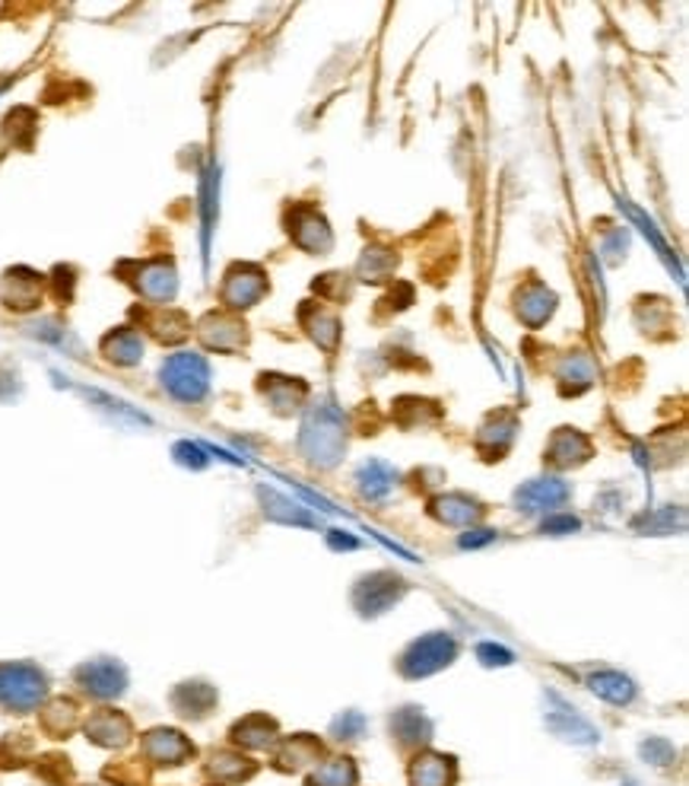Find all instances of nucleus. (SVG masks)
<instances>
[{"label": "nucleus", "instance_id": "obj_26", "mask_svg": "<svg viewBox=\"0 0 689 786\" xmlns=\"http://www.w3.org/2000/svg\"><path fill=\"white\" fill-rule=\"evenodd\" d=\"M588 684H591V691H594L597 698H604V701H611V704H629V701L636 698V688H632V681L619 672L591 675V681H588Z\"/></svg>", "mask_w": 689, "mask_h": 786}, {"label": "nucleus", "instance_id": "obj_35", "mask_svg": "<svg viewBox=\"0 0 689 786\" xmlns=\"http://www.w3.org/2000/svg\"><path fill=\"white\" fill-rule=\"evenodd\" d=\"M576 528H579L576 516H553L544 523V532H549V535H566V532H576Z\"/></svg>", "mask_w": 689, "mask_h": 786}, {"label": "nucleus", "instance_id": "obj_13", "mask_svg": "<svg viewBox=\"0 0 689 786\" xmlns=\"http://www.w3.org/2000/svg\"><path fill=\"white\" fill-rule=\"evenodd\" d=\"M566 497H569V487L563 485V481H556V478L531 481V485H524L515 493V500H518V507L524 513H544V510L549 513V510L563 507Z\"/></svg>", "mask_w": 689, "mask_h": 786}, {"label": "nucleus", "instance_id": "obj_7", "mask_svg": "<svg viewBox=\"0 0 689 786\" xmlns=\"http://www.w3.org/2000/svg\"><path fill=\"white\" fill-rule=\"evenodd\" d=\"M144 754L159 767H179L194 758V742L179 729H149L144 736Z\"/></svg>", "mask_w": 689, "mask_h": 786}, {"label": "nucleus", "instance_id": "obj_5", "mask_svg": "<svg viewBox=\"0 0 689 786\" xmlns=\"http://www.w3.org/2000/svg\"><path fill=\"white\" fill-rule=\"evenodd\" d=\"M76 684H80L86 694H93V698H99V701H109V698H118V694L124 691L128 672H124V666L114 663V659H93V663H83V666L76 669Z\"/></svg>", "mask_w": 689, "mask_h": 786}, {"label": "nucleus", "instance_id": "obj_12", "mask_svg": "<svg viewBox=\"0 0 689 786\" xmlns=\"http://www.w3.org/2000/svg\"><path fill=\"white\" fill-rule=\"evenodd\" d=\"M549 701L556 704V711L546 713V726H549L556 736H563V739H569V742H581V746L597 742V729H594L584 716H579L572 707H566L556 694H549Z\"/></svg>", "mask_w": 689, "mask_h": 786}, {"label": "nucleus", "instance_id": "obj_33", "mask_svg": "<svg viewBox=\"0 0 689 786\" xmlns=\"http://www.w3.org/2000/svg\"><path fill=\"white\" fill-rule=\"evenodd\" d=\"M476 656H480L486 666H508V663H511V653H508L506 646H496V643H483V646L476 650Z\"/></svg>", "mask_w": 689, "mask_h": 786}, {"label": "nucleus", "instance_id": "obj_21", "mask_svg": "<svg viewBox=\"0 0 689 786\" xmlns=\"http://www.w3.org/2000/svg\"><path fill=\"white\" fill-rule=\"evenodd\" d=\"M433 516L448 525H473L480 523L483 507L464 493H445V497L433 500Z\"/></svg>", "mask_w": 689, "mask_h": 786}, {"label": "nucleus", "instance_id": "obj_24", "mask_svg": "<svg viewBox=\"0 0 689 786\" xmlns=\"http://www.w3.org/2000/svg\"><path fill=\"white\" fill-rule=\"evenodd\" d=\"M102 354L114 360V364H121V367H131V364H137L141 360V354H144V341L137 332H131V329H118V332H111L106 341H102Z\"/></svg>", "mask_w": 689, "mask_h": 786}, {"label": "nucleus", "instance_id": "obj_10", "mask_svg": "<svg viewBox=\"0 0 689 786\" xmlns=\"http://www.w3.org/2000/svg\"><path fill=\"white\" fill-rule=\"evenodd\" d=\"M458 764L448 754L423 751L410 761V786H455Z\"/></svg>", "mask_w": 689, "mask_h": 786}, {"label": "nucleus", "instance_id": "obj_22", "mask_svg": "<svg viewBox=\"0 0 689 786\" xmlns=\"http://www.w3.org/2000/svg\"><path fill=\"white\" fill-rule=\"evenodd\" d=\"M80 723V711L71 698H58L55 704H48L41 713V729L51 736V739H68Z\"/></svg>", "mask_w": 689, "mask_h": 786}, {"label": "nucleus", "instance_id": "obj_1", "mask_svg": "<svg viewBox=\"0 0 689 786\" xmlns=\"http://www.w3.org/2000/svg\"><path fill=\"white\" fill-rule=\"evenodd\" d=\"M48 681L29 663H7L0 666V707L10 713L36 711L45 701Z\"/></svg>", "mask_w": 689, "mask_h": 786}, {"label": "nucleus", "instance_id": "obj_25", "mask_svg": "<svg viewBox=\"0 0 689 786\" xmlns=\"http://www.w3.org/2000/svg\"><path fill=\"white\" fill-rule=\"evenodd\" d=\"M360 771L353 764V758H330L325 764H318V771L305 781V786H356Z\"/></svg>", "mask_w": 689, "mask_h": 786}, {"label": "nucleus", "instance_id": "obj_2", "mask_svg": "<svg viewBox=\"0 0 689 786\" xmlns=\"http://www.w3.org/2000/svg\"><path fill=\"white\" fill-rule=\"evenodd\" d=\"M299 446L305 452L309 462L330 468L340 455H343V424L334 412H315L305 427H302V440Z\"/></svg>", "mask_w": 689, "mask_h": 786}, {"label": "nucleus", "instance_id": "obj_34", "mask_svg": "<svg viewBox=\"0 0 689 786\" xmlns=\"http://www.w3.org/2000/svg\"><path fill=\"white\" fill-rule=\"evenodd\" d=\"M176 455H179V462L191 465V468H201V465H207V455L197 450V446H191V443H179V446H176Z\"/></svg>", "mask_w": 689, "mask_h": 786}, {"label": "nucleus", "instance_id": "obj_15", "mask_svg": "<svg viewBox=\"0 0 689 786\" xmlns=\"http://www.w3.org/2000/svg\"><path fill=\"white\" fill-rule=\"evenodd\" d=\"M322 751L325 749L315 736H292L274 754V767L277 771H302V767L315 764L322 758Z\"/></svg>", "mask_w": 689, "mask_h": 786}, {"label": "nucleus", "instance_id": "obj_31", "mask_svg": "<svg viewBox=\"0 0 689 786\" xmlns=\"http://www.w3.org/2000/svg\"><path fill=\"white\" fill-rule=\"evenodd\" d=\"M38 774H41V777H45L48 784H55V786H64L73 777V771H71V764H68V758H61V754L41 758V764H38Z\"/></svg>", "mask_w": 689, "mask_h": 786}, {"label": "nucleus", "instance_id": "obj_4", "mask_svg": "<svg viewBox=\"0 0 689 786\" xmlns=\"http://www.w3.org/2000/svg\"><path fill=\"white\" fill-rule=\"evenodd\" d=\"M458 656V643L448 634H430L416 640L403 656H400V672L407 678H423L438 669H445Z\"/></svg>", "mask_w": 689, "mask_h": 786}, {"label": "nucleus", "instance_id": "obj_19", "mask_svg": "<svg viewBox=\"0 0 689 786\" xmlns=\"http://www.w3.org/2000/svg\"><path fill=\"white\" fill-rule=\"evenodd\" d=\"M254 771H257V764L249 761L245 754H235V751H214L210 761H207V774H210L219 786L242 784V781L254 777Z\"/></svg>", "mask_w": 689, "mask_h": 786}, {"label": "nucleus", "instance_id": "obj_3", "mask_svg": "<svg viewBox=\"0 0 689 786\" xmlns=\"http://www.w3.org/2000/svg\"><path fill=\"white\" fill-rule=\"evenodd\" d=\"M162 385L179 402H201L210 385V370L201 354H176L162 367Z\"/></svg>", "mask_w": 689, "mask_h": 786}, {"label": "nucleus", "instance_id": "obj_9", "mask_svg": "<svg viewBox=\"0 0 689 786\" xmlns=\"http://www.w3.org/2000/svg\"><path fill=\"white\" fill-rule=\"evenodd\" d=\"M86 736L102 749H124L134 736V726L121 711L102 707L86 719Z\"/></svg>", "mask_w": 689, "mask_h": 786}, {"label": "nucleus", "instance_id": "obj_30", "mask_svg": "<svg viewBox=\"0 0 689 786\" xmlns=\"http://www.w3.org/2000/svg\"><path fill=\"white\" fill-rule=\"evenodd\" d=\"M511 437H515V420H508L506 427H483L480 443L493 440V446L486 450V458H503V452L511 446Z\"/></svg>", "mask_w": 689, "mask_h": 786}, {"label": "nucleus", "instance_id": "obj_29", "mask_svg": "<svg viewBox=\"0 0 689 786\" xmlns=\"http://www.w3.org/2000/svg\"><path fill=\"white\" fill-rule=\"evenodd\" d=\"M363 729H365V716L356 711H347L343 716H337V719L330 723V736L340 739V742H353V739H360Z\"/></svg>", "mask_w": 689, "mask_h": 786}, {"label": "nucleus", "instance_id": "obj_36", "mask_svg": "<svg viewBox=\"0 0 689 786\" xmlns=\"http://www.w3.org/2000/svg\"><path fill=\"white\" fill-rule=\"evenodd\" d=\"M302 226H305V233H315V226H325V221H322V217H312L309 224H302ZM295 239H299V246H302V239H305V236H302V233H295ZM327 246H330L327 239H322V242H309V239H305V249H327Z\"/></svg>", "mask_w": 689, "mask_h": 786}, {"label": "nucleus", "instance_id": "obj_38", "mask_svg": "<svg viewBox=\"0 0 689 786\" xmlns=\"http://www.w3.org/2000/svg\"><path fill=\"white\" fill-rule=\"evenodd\" d=\"M330 545H334V548H356V538H350V535H337V532H334V535H330Z\"/></svg>", "mask_w": 689, "mask_h": 786}, {"label": "nucleus", "instance_id": "obj_14", "mask_svg": "<svg viewBox=\"0 0 689 786\" xmlns=\"http://www.w3.org/2000/svg\"><path fill=\"white\" fill-rule=\"evenodd\" d=\"M229 736H232V742L242 746V749L264 751L277 742V723H274L270 716H264V713H252V716L239 719V723L229 729Z\"/></svg>", "mask_w": 689, "mask_h": 786}, {"label": "nucleus", "instance_id": "obj_37", "mask_svg": "<svg viewBox=\"0 0 689 786\" xmlns=\"http://www.w3.org/2000/svg\"><path fill=\"white\" fill-rule=\"evenodd\" d=\"M496 535L493 532H486V528H476L473 535H464L461 538V548H476V545H486V541H493Z\"/></svg>", "mask_w": 689, "mask_h": 786}, {"label": "nucleus", "instance_id": "obj_23", "mask_svg": "<svg viewBox=\"0 0 689 786\" xmlns=\"http://www.w3.org/2000/svg\"><path fill=\"white\" fill-rule=\"evenodd\" d=\"M356 481H360L363 497H368V500H385V497L391 493L395 481H398V472H395L391 465H385V462H365L363 468H360V475H356Z\"/></svg>", "mask_w": 689, "mask_h": 786}, {"label": "nucleus", "instance_id": "obj_32", "mask_svg": "<svg viewBox=\"0 0 689 786\" xmlns=\"http://www.w3.org/2000/svg\"><path fill=\"white\" fill-rule=\"evenodd\" d=\"M642 758L652 761V764H657V767H664V764L674 761V746L664 742V739H649V742L642 746Z\"/></svg>", "mask_w": 689, "mask_h": 786}, {"label": "nucleus", "instance_id": "obj_8", "mask_svg": "<svg viewBox=\"0 0 689 786\" xmlns=\"http://www.w3.org/2000/svg\"><path fill=\"white\" fill-rule=\"evenodd\" d=\"M267 290V277L261 267L254 264H239L226 274V287H222V300L226 306H235V309H245L264 297Z\"/></svg>", "mask_w": 689, "mask_h": 786}, {"label": "nucleus", "instance_id": "obj_11", "mask_svg": "<svg viewBox=\"0 0 689 786\" xmlns=\"http://www.w3.org/2000/svg\"><path fill=\"white\" fill-rule=\"evenodd\" d=\"M134 287L144 294L149 302H169L176 297V271L169 262H146L137 264Z\"/></svg>", "mask_w": 689, "mask_h": 786}, {"label": "nucleus", "instance_id": "obj_6", "mask_svg": "<svg viewBox=\"0 0 689 786\" xmlns=\"http://www.w3.org/2000/svg\"><path fill=\"white\" fill-rule=\"evenodd\" d=\"M403 596V580L395 573H372L356 583L353 590V605L363 615H382Z\"/></svg>", "mask_w": 689, "mask_h": 786}, {"label": "nucleus", "instance_id": "obj_20", "mask_svg": "<svg viewBox=\"0 0 689 786\" xmlns=\"http://www.w3.org/2000/svg\"><path fill=\"white\" fill-rule=\"evenodd\" d=\"M591 455V443H588V437H581L576 430H559L553 440H549V446H546V458L553 462V465H559V468H572V465H581L584 458Z\"/></svg>", "mask_w": 689, "mask_h": 786}, {"label": "nucleus", "instance_id": "obj_28", "mask_svg": "<svg viewBox=\"0 0 689 786\" xmlns=\"http://www.w3.org/2000/svg\"><path fill=\"white\" fill-rule=\"evenodd\" d=\"M106 777L114 781L118 786H146L149 784V771H146L137 758H134V761H124V764H118V767H109V771H106Z\"/></svg>", "mask_w": 689, "mask_h": 786}, {"label": "nucleus", "instance_id": "obj_18", "mask_svg": "<svg viewBox=\"0 0 689 786\" xmlns=\"http://www.w3.org/2000/svg\"><path fill=\"white\" fill-rule=\"evenodd\" d=\"M391 733L398 739L403 749H420L430 742L433 736V723L426 719V713L416 711V707H403L400 713H395L391 719Z\"/></svg>", "mask_w": 689, "mask_h": 786}, {"label": "nucleus", "instance_id": "obj_17", "mask_svg": "<svg viewBox=\"0 0 689 786\" xmlns=\"http://www.w3.org/2000/svg\"><path fill=\"white\" fill-rule=\"evenodd\" d=\"M3 300L10 309H33L41 297V287H38L36 271H26V267H16L3 277V287H0Z\"/></svg>", "mask_w": 689, "mask_h": 786}, {"label": "nucleus", "instance_id": "obj_16", "mask_svg": "<svg viewBox=\"0 0 689 786\" xmlns=\"http://www.w3.org/2000/svg\"><path fill=\"white\" fill-rule=\"evenodd\" d=\"M172 704L188 719H201V716H207V713L214 711L217 691L210 684H204V681H184V684H179L172 691Z\"/></svg>", "mask_w": 689, "mask_h": 786}, {"label": "nucleus", "instance_id": "obj_27", "mask_svg": "<svg viewBox=\"0 0 689 786\" xmlns=\"http://www.w3.org/2000/svg\"><path fill=\"white\" fill-rule=\"evenodd\" d=\"M261 497H264V510H267V516H274V520H283V523H299V525L315 523L309 513L295 510V503L283 500V497H277V493H267V490H261Z\"/></svg>", "mask_w": 689, "mask_h": 786}]
</instances>
